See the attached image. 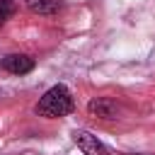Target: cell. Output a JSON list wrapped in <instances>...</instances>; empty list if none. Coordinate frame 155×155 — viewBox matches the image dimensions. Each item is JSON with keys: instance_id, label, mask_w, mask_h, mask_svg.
Returning a JSON list of instances; mask_svg holds the SVG:
<instances>
[{"instance_id": "obj_2", "label": "cell", "mask_w": 155, "mask_h": 155, "mask_svg": "<svg viewBox=\"0 0 155 155\" xmlns=\"http://www.w3.org/2000/svg\"><path fill=\"white\" fill-rule=\"evenodd\" d=\"M87 114L94 119L111 121V119H119V104L111 97H92L87 102Z\"/></svg>"}, {"instance_id": "obj_4", "label": "cell", "mask_w": 155, "mask_h": 155, "mask_svg": "<svg viewBox=\"0 0 155 155\" xmlns=\"http://www.w3.org/2000/svg\"><path fill=\"white\" fill-rule=\"evenodd\" d=\"M2 70L7 73H15V75H24V73H31L34 70V58L27 56V53H10L0 61Z\"/></svg>"}, {"instance_id": "obj_6", "label": "cell", "mask_w": 155, "mask_h": 155, "mask_svg": "<svg viewBox=\"0 0 155 155\" xmlns=\"http://www.w3.org/2000/svg\"><path fill=\"white\" fill-rule=\"evenodd\" d=\"M15 12H17V5H15L12 0H0V24L7 22Z\"/></svg>"}, {"instance_id": "obj_1", "label": "cell", "mask_w": 155, "mask_h": 155, "mask_svg": "<svg viewBox=\"0 0 155 155\" xmlns=\"http://www.w3.org/2000/svg\"><path fill=\"white\" fill-rule=\"evenodd\" d=\"M73 109H75V102H73V94L65 85L48 87L36 104V114L44 119H61V116H68Z\"/></svg>"}, {"instance_id": "obj_5", "label": "cell", "mask_w": 155, "mask_h": 155, "mask_svg": "<svg viewBox=\"0 0 155 155\" xmlns=\"http://www.w3.org/2000/svg\"><path fill=\"white\" fill-rule=\"evenodd\" d=\"M27 7H29L34 15L51 17V15H56V12L63 7V0H27Z\"/></svg>"}, {"instance_id": "obj_3", "label": "cell", "mask_w": 155, "mask_h": 155, "mask_svg": "<svg viewBox=\"0 0 155 155\" xmlns=\"http://www.w3.org/2000/svg\"><path fill=\"white\" fill-rule=\"evenodd\" d=\"M73 140L78 143V148H80L85 155H111V153L107 150V145H104L97 136H92L90 131H85V128L73 131Z\"/></svg>"}]
</instances>
